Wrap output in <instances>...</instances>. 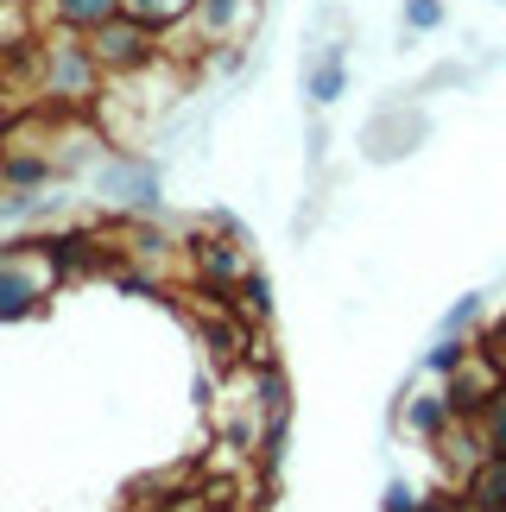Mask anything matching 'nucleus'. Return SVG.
Wrapping results in <instances>:
<instances>
[{"label":"nucleus","mask_w":506,"mask_h":512,"mask_svg":"<svg viewBox=\"0 0 506 512\" xmlns=\"http://www.w3.org/2000/svg\"><path fill=\"white\" fill-rule=\"evenodd\" d=\"M89 57L102 64V76H140V70H152L165 57V45H159V32L152 26H140L133 13H121V19H108V26H95L89 38Z\"/></svg>","instance_id":"nucleus-1"},{"label":"nucleus","mask_w":506,"mask_h":512,"mask_svg":"<svg viewBox=\"0 0 506 512\" xmlns=\"http://www.w3.org/2000/svg\"><path fill=\"white\" fill-rule=\"evenodd\" d=\"M38 83H45V95H57V102H89V95H102V64L89 57L83 38L57 32L45 51H38Z\"/></svg>","instance_id":"nucleus-2"},{"label":"nucleus","mask_w":506,"mask_h":512,"mask_svg":"<svg viewBox=\"0 0 506 512\" xmlns=\"http://www.w3.org/2000/svg\"><path fill=\"white\" fill-rule=\"evenodd\" d=\"M57 285V266L38 253V241H19V253L0 266V323H26L32 310H45Z\"/></svg>","instance_id":"nucleus-3"},{"label":"nucleus","mask_w":506,"mask_h":512,"mask_svg":"<svg viewBox=\"0 0 506 512\" xmlns=\"http://www.w3.org/2000/svg\"><path fill=\"white\" fill-rule=\"evenodd\" d=\"M424 140H431V114L405 108V102H386L361 133V152H367V165H399L405 152H418Z\"/></svg>","instance_id":"nucleus-4"},{"label":"nucleus","mask_w":506,"mask_h":512,"mask_svg":"<svg viewBox=\"0 0 506 512\" xmlns=\"http://www.w3.org/2000/svg\"><path fill=\"white\" fill-rule=\"evenodd\" d=\"M184 260H190V272H197V285L209 291V298H228L241 279H247V253H241V241L228 234V222H222V234H197V241H184Z\"/></svg>","instance_id":"nucleus-5"},{"label":"nucleus","mask_w":506,"mask_h":512,"mask_svg":"<svg viewBox=\"0 0 506 512\" xmlns=\"http://www.w3.org/2000/svg\"><path fill=\"white\" fill-rule=\"evenodd\" d=\"M342 89H348V51L342 45H323L304 64V95H310V108H336Z\"/></svg>","instance_id":"nucleus-6"},{"label":"nucleus","mask_w":506,"mask_h":512,"mask_svg":"<svg viewBox=\"0 0 506 512\" xmlns=\"http://www.w3.org/2000/svg\"><path fill=\"white\" fill-rule=\"evenodd\" d=\"M51 177H57L51 146H45V152H32V146H7V152H0V190H26V196H38Z\"/></svg>","instance_id":"nucleus-7"},{"label":"nucleus","mask_w":506,"mask_h":512,"mask_svg":"<svg viewBox=\"0 0 506 512\" xmlns=\"http://www.w3.org/2000/svg\"><path fill=\"white\" fill-rule=\"evenodd\" d=\"M121 13H127V0H45V19L70 38H89L95 26H108Z\"/></svg>","instance_id":"nucleus-8"},{"label":"nucleus","mask_w":506,"mask_h":512,"mask_svg":"<svg viewBox=\"0 0 506 512\" xmlns=\"http://www.w3.org/2000/svg\"><path fill=\"white\" fill-rule=\"evenodd\" d=\"M450 424H456L450 392H412V399H405V430H412L418 443H437Z\"/></svg>","instance_id":"nucleus-9"},{"label":"nucleus","mask_w":506,"mask_h":512,"mask_svg":"<svg viewBox=\"0 0 506 512\" xmlns=\"http://www.w3.org/2000/svg\"><path fill=\"white\" fill-rule=\"evenodd\" d=\"M462 500H469V512H506V456L481 462L475 475L462 481Z\"/></svg>","instance_id":"nucleus-10"},{"label":"nucleus","mask_w":506,"mask_h":512,"mask_svg":"<svg viewBox=\"0 0 506 512\" xmlns=\"http://www.w3.org/2000/svg\"><path fill=\"white\" fill-rule=\"evenodd\" d=\"M247 13V0H197V13H190V26H197L203 45H228Z\"/></svg>","instance_id":"nucleus-11"},{"label":"nucleus","mask_w":506,"mask_h":512,"mask_svg":"<svg viewBox=\"0 0 506 512\" xmlns=\"http://www.w3.org/2000/svg\"><path fill=\"white\" fill-rule=\"evenodd\" d=\"M127 13L140 19V26H152V32H171V26H184L190 13H197V0H127Z\"/></svg>","instance_id":"nucleus-12"},{"label":"nucleus","mask_w":506,"mask_h":512,"mask_svg":"<svg viewBox=\"0 0 506 512\" xmlns=\"http://www.w3.org/2000/svg\"><path fill=\"white\" fill-rule=\"evenodd\" d=\"M235 310H241V317H253V323L272 317V279H266L260 266H247V279L235 285Z\"/></svg>","instance_id":"nucleus-13"},{"label":"nucleus","mask_w":506,"mask_h":512,"mask_svg":"<svg viewBox=\"0 0 506 512\" xmlns=\"http://www.w3.org/2000/svg\"><path fill=\"white\" fill-rule=\"evenodd\" d=\"M475 424H481V437H488V456H506V386L488 399V411H481Z\"/></svg>","instance_id":"nucleus-14"},{"label":"nucleus","mask_w":506,"mask_h":512,"mask_svg":"<svg viewBox=\"0 0 506 512\" xmlns=\"http://www.w3.org/2000/svg\"><path fill=\"white\" fill-rule=\"evenodd\" d=\"M399 19H405V32H437L443 19H450V7H443V0H405Z\"/></svg>","instance_id":"nucleus-15"},{"label":"nucleus","mask_w":506,"mask_h":512,"mask_svg":"<svg viewBox=\"0 0 506 512\" xmlns=\"http://www.w3.org/2000/svg\"><path fill=\"white\" fill-rule=\"evenodd\" d=\"M469 354H475V342H443V348H431V373H443V380H450L456 367H469Z\"/></svg>","instance_id":"nucleus-16"},{"label":"nucleus","mask_w":506,"mask_h":512,"mask_svg":"<svg viewBox=\"0 0 506 512\" xmlns=\"http://www.w3.org/2000/svg\"><path fill=\"white\" fill-rule=\"evenodd\" d=\"M386 512H424V494L405 487V481H393V487H386Z\"/></svg>","instance_id":"nucleus-17"},{"label":"nucleus","mask_w":506,"mask_h":512,"mask_svg":"<svg viewBox=\"0 0 506 512\" xmlns=\"http://www.w3.org/2000/svg\"><path fill=\"white\" fill-rule=\"evenodd\" d=\"M481 354H488V361H500V373H506V323H488L481 329V342H475Z\"/></svg>","instance_id":"nucleus-18"},{"label":"nucleus","mask_w":506,"mask_h":512,"mask_svg":"<svg viewBox=\"0 0 506 512\" xmlns=\"http://www.w3.org/2000/svg\"><path fill=\"white\" fill-rule=\"evenodd\" d=\"M475 317H481V304H475V298H469V304H456L450 317H443V336H462V329H469Z\"/></svg>","instance_id":"nucleus-19"},{"label":"nucleus","mask_w":506,"mask_h":512,"mask_svg":"<svg viewBox=\"0 0 506 512\" xmlns=\"http://www.w3.org/2000/svg\"><path fill=\"white\" fill-rule=\"evenodd\" d=\"M443 83H469V70H462V64H443V70H431V83H424V89H443Z\"/></svg>","instance_id":"nucleus-20"},{"label":"nucleus","mask_w":506,"mask_h":512,"mask_svg":"<svg viewBox=\"0 0 506 512\" xmlns=\"http://www.w3.org/2000/svg\"><path fill=\"white\" fill-rule=\"evenodd\" d=\"M13 253H19V241H0V266H7V260H13Z\"/></svg>","instance_id":"nucleus-21"},{"label":"nucleus","mask_w":506,"mask_h":512,"mask_svg":"<svg viewBox=\"0 0 506 512\" xmlns=\"http://www.w3.org/2000/svg\"><path fill=\"white\" fill-rule=\"evenodd\" d=\"M19 7H45V0H19Z\"/></svg>","instance_id":"nucleus-22"},{"label":"nucleus","mask_w":506,"mask_h":512,"mask_svg":"<svg viewBox=\"0 0 506 512\" xmlns=\"http://www.w3.org/2000/svg\"><path fill=\"white\" fill-rule=\"evenodd\" d=\"M0 152H7V140H0Z\"/></svg>","instance_id":"nucleus-23"}]
</instances>
